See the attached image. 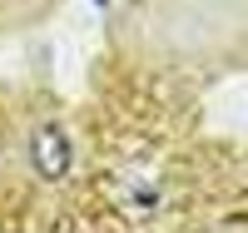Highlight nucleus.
<instances>
[{
  "label": "nucleus",
  "mask_w": 248,
  "mask_h": 233,
  "mask_svg": "<svg viewBox=\"0 0 248 233\" xmlns=\"http://www.w3.org/2000/svg\"><path fill=\"white\" fill-rule=\"evenodd\" d=\"M30 154H35V169L45 179H60L70 169V139H65V129H60V124H40Z\"/></svg>",
  "instance_id": "nucleus-1"
}]
</instances>
